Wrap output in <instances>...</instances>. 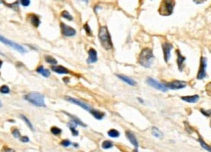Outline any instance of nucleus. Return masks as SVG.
<instances>
[{
	"label": "nucleus",
	"instance_id": "nucleus-44",
	"mask_svg": "<svg viewBox=\"0 0 211 152\" xmlns=\"http://www.w3.org/2000/svg\"><path fill=\"white\" fill-rule=\"evenodd\" d=\"M1 65H2V62H1V61H0V67H1Z\"/></svg>",
	"mask_w": 211,
	"mask_h": 152
},
{
	"label": "nucleus",
	"instance_id": "nucleus-26",
	"mask_svg": "<svg viewBox=\"0 0 211 152\" xmlns=\"http://www.w3.org/2000/svg\"><path fill=\"white\" fill-rule=\"evenodd\" d=\"M198 142L200 143V145H201L202 148H204L205 150H208V151H210V152H211V147H210V146H208L207 144H206V143L203 141V139H202L200 137H198Z\"/></svg>",
	"mask_w": 211,
	"mask_h": 152
},
{
	"label": "nucleus",
	"instance_id": "nucleus-24",
	"mask_svg": "<svg viewBox=\"0 0 211 152\" xmlns=\"http://www.w3.org/2000/svg\"><path fill=\"white\" fill-rule=\"evenodd\" d=\"M62 17H63L64 19H66V20H69V21H72L73 20V18H72V16L70 15L69 13V11H67V10H65V11H63L62 12Z\"/></svg>",
	"mask_w": 211,
	"mask_h": 152
},
{
	"label": "nucleus",
	"instance_id": "nucleus-14",
	"mask_svg": "<svg viewBox=\"0 0 211 152\" xmlns=\"http://www.w3.org/2000/svg\"><path fill=\"white\" fill-rule=\"evenodd\" d=\"M176 54H177V64H178V68H179V71H183L184 70V62L186 58L180 53L179 50H176Z\"/></svg>",
	"mask_w": 211,
	"mask_h": 152
},
{
	"label": "nucleus",
	"instance_id": "nucleus-34",
	"mask_svg": "<svg viewBox=\"0 0 211 152\" xmlns=\"http://www.w3.org/2000/svg\"><path fill=\"white\" fill-rule=\"evenodd\" d=\"M200 112L202 115H204L206 117L211 116V110H204V109H200Z\"/></svg>",
	"mask_w": 211,
	"mask_h": 152
},
{
	"label": "nucleus",
	"instance_id": "nucleus-35",
	"mask_svg": "<svg viewBox=\"0 0 211 152\" xmlns=\"http://www.w3.org/2000/svg\"><path fill=\"white\" fill-rule=\"evenodd\" d=\"M19 2H20V4H22L23 6L27 7L30 4V0H20Z\"/></svg>",
	"mask_w": 211,
	"mask_h": 152
},
{
	"label": "nucleus",
	"instance_id": "nucleus-43",
	"mask_svg": "<svg viewBox=\"0 0 211 152\" xmlns=\"http://www.w3.org/2000/svg\"><path fill=\"white\" fill-rule=\"evenodd\" d=\"M2 107V103H1V101H0V108Z\"/></svg>",
	"mask_w": 211,
	"mask_h": 152
},
{
	"label": "nucleus",
	"instance_id": "nucleus-11",
	"mask_svg": "<svg viewBox=\"0 0 211 152\" xmlns=\"http://www.w3.org/2000/svg\"><path fill=\"white\" fill-rule=\"evenodd\" d=\"M66 99H67L69 102H72V103H73V104L78 105V106H79V107L83 108L84 110H87V111H90V110H91V108H90V106H89V105H87V104L83 103V102H81V101H79V100L75 99V98H72V97H69V96H67V97H66Z\"/></svg>",
	"mask_w": 211,
	"mask_h": 152
},
{
	"label": "nucleus",
	"instance_id": "nucleus-2",
	"mask_svg": "<svg viewBox=\"0 0 211 152\" xmlns=\"http://www.w3.org/2000/svg\"><path fill=\"white\" fill-rule=\"evenodd\" d=\"M99 39H100L102 46L106 50H110L113 48V41H111L110 31L106 26H102L99 28Z\"/></svg>",
	"mask_w": 211,
	"mask_h": 152
},
{
	"label": "nucleus",
	"instance_id": "nucleus-4",
	"mask_svg": "<svg viewBox=\"0 0 211 152\" xmlns=\"http://www.w3.org/2000/svg\"><path fill=\"white\" fill-rule=\"evenodd\" d=\"M26 100L30 102L31 104H34L38 107H44L45 102H44V97L41 93L39 92H30L26 95Z\"/></svg>",
	"mask_w": 211,
	"mask_h": 152
},
{
	"label": "nucleus",
	"instance_id": "nucleus-41",
	"mask_svg": "<svg viewBox=\"0 0 211 152\" xmlns=\"http://www.w3.org/2000/svg\"><path fill=\"white\" fill-rule=\"evenodd\" d=\"M81 1H83V2H85V3H88V0H81Z\"/></svg>",
	"mask_w": 211,
	"mask_h": 152
},
{
	"label": "nucleus",
	"instance_id": "nucleus-38",
	"mask_svg": "<svg viewBox=\"0 0 211 152\" xmlns=\"http://www.w3.org/2000/svg\"><path fill=\"white\" fill-rule=\"evenodd\" d=\"M21 140H22L23 142H27L30 139H28L27 137H21Z\"/></svg>",
	"mask_w": 211,
	"mask_h": 152
},
{
	"label": "nucleus",
	"instance_id": "nucleus-31",
	"mask_svg": "<svg viewBox=\"0 0 211 152\" xmlns=\"http://www.w3.org/2000/svg\"><path fill=\"white\" fill-rule=\"evenodd\" d=\"M0 92L4 93V94L9 93L10 92V89H9V88L7 87V85H2V87L0 88Z\"/></svg>",
	"mask_w": 211,
	"mask_h": 152
},
{
	"label": "nucleus",
	"instance_id": "nucleus-17",
	"mask_svg": "<svg viewBox=\"0 0 211 152\" xmlns=\"http://www.w3.org/2000/svg\"><path fill=\"white\" fill-rule=\"evenodd\" d=\"M182 100H184L186 102H189V103H196V102L200 99V96L198 95H192V96H182Z\"/></svg>",
	"mask_w": 211,
	"mask_h": 152
},
{
	"label": "nucleus",
	"instance_id": "nucleus-12",
	"mask_svg": "<svg viewBox=\"0 0 211 152\" xmlns=\"http://www.w3.org/2000/svg\"><path fill=\"white\" fill-rule=\"evenodd\" d=\"M125 135H126V137L128 138V140L131 142V144H133V146H135V149L137 150L139 144H138V140H137V138H136L135 134L133 133H131L130 131H127L125 133Z\"/></svg>",
	"mask_w": 211,
	"mask_h": 152
},
{
	"label": "nucleus",
	"instance_id": "nucleus-7",
	"mask_svg": "<svg viewBox=\"0 0 211 152\" xmlns=\"http://www.w3.org/2000/svg\"><path fill=\"white\" fill-rule=\"evenodd\" d=\"M60 27H61L62 35H65V36H74L76 35V31L74 30L73 28L67 26V25L64 24V23H61Z\"/></svg>",
	"mask_w": 211,
	"mask_h": 152
},
{
	"label": "nucleus",
	"instance_id": "nucleus-29",
	"mask_svg": "<svg viewBox=\"0 0 211 152\" xmlns=\"http://www.w3.org/2000/svg\"><path fill=\"white\" fill-rule=\"evenodd\" d=\"M45 61H46L47 63L52 64V65L57 64V60L55 58H53V57H51V56H46V57H45Z\"/></svg>",
	"mask_w": 211,
	"mask_h": 152
},
{
	"label": "nucleus",
	"instance_id": "nucleus-1",
	"mask_svg": "<svg viewBox=\"0 0 211 152\" xmlns=\"http://www.w3.org/2000/svg\"><path fill=\"white\" fill-rule=\"evenodd\" d=\"M155 56L151 48H144L142 51H141L139 58H138V62L140 65H142L145 68H150L152 62H154Z\"/></svg>",
	"mask_w": 211,
	"mask_h": 152
},
{
	"label": "nucleus",
	"instance_id": "nucleus-15",
	"mask_svg": "<svg viewBox=\"0 0 211 152\" xmlns=\"http://www.w3.org/2000/svg\"><path fill=\"white\" fill-rule=\"evenodd\" d=\"M88 54H89V57L87 59V63L91 64V63H95L97 62V51L95 50L94 48H90L89 51H88Z\"/></svg>",
	"mask_w": 211,
	"mask_h": 152
},
{
	"label": "nucleus",
	"instance_id": "nucleus-13",
	"mask_svg": "<svg viewBox=\"0 0 211 152\" xmlns=\"http://www.w3.org/2000/svg\"><path fill=\"white\" fill-rule=\"evenodd\" d=\"M27 18H28V21L30 22V24L34 28H38L39 27L40 19H39V17L37 15H35V14H28L27 15Z\"/></svg>",
	"mask_w": 211,
	"mask_h": 152
},
{
	"label": "nucleus",
	"instance_id": "nucleus-5",
	"mask_svg": "<svg viewBox=\"0 0 211 152\" xmlns=\"http://www.w3.org/2000/svg\"><path fill=\"white\" fill-rule=\"evenodd\" d=\"M0 41L3 42L4 44L9 45L10 47L14 48L15 50H17V51H19V52H21V53H26V52H27V50L22 46V45H20V44L16 43V42H14V41H12V40L7 39V38H4V36H2V35H0Z\"/></svg>",
	"mask_w": 211,
	"mask_h": 152
},
{
	"label": "nucleus",
	"instance_id": "nucleus-39",
	"mask_svg": "<svg viewBox=\"0 0 211 152\" xmlns=\"http://www.w3.org/2000/svg\"><path fill=\"white\" fill-rule=\"evenodd\" d=\"M185 125H186V127H187V131H189V133H190V134L193 133V130H191V129H192L191 127H190V126L188 127V124H187V123H185Z\"/></svg>",
	"mask_w": 211,
	"mask_h": 152
},
{
	"label": "nucleus",
	"instance_id": "nucleus-18",
	"mask_svg": "<svg viewBox=\"0 0 211 152\" xmlns=\"http://www.w3.org/2000/svg\"><path fill=\"white\" fill-rule=\"evenodd\" d=\"M90 113L92 116H94L97 120H102L103 118L105 117V113L101 112V111H98V110H94V109H91L90 110Z\"/></svg>",
	"mask_w": 211,
	"mask_h": 152
},
{
	"label": "nucleus",
	"instance_id": "nucleus-25",
	"mask_svg": "<svg viewBox=\"0 0 211 152\" xmlns=\"http://www.w3.org/2000/svg\"><path fill=\"white\" fill-rule=\"evenodd\" d=\"M107 134H109V137H119V131H117V130H110L109 131H107Z\"/></svg>",
	"mask_w": 211,
	"mask_h": 152
},
{
	"label": "nucleus",
	"instance_id": "nucleus-33",
	"mask_svg": "<svg viewBox=\"0 0 211 152\" xmlns=\"http://www.w3.org/2000/svg\"><path fill=\"white\" fill-rule=\"evenodd\" d=\"M12 134H13L14 137H16V138H20V137H21L20 131L18 129H13V131H12Z\"/></svg>",
	"mask_w": 211,
	"mask_h": 152
},
{
	"label": "nucleus",
	"instance_id": "nucleus-42",
	"mask_svg": "<svg viewBox=\"0 0 211 152\" xmlns=\"http://www.w3.org/2000/svg\"><path fill=\"white\" fill-rule=\"evenodd\" d=\"M73 146H74V147H77V146H78L77 143H73Z\"/></svg>",
	"mask_w": 211,
	"mask_h": 152
},
{
	"label": "nucleus",
	"instance_id": "nucleus-19",
	"mask_svg": "<svg viewBox=\"0 0 211 152\" xmlns=\"http://www.w3.org/2000/svg\"><path fill=\"white\" fill-rule=\"evenodd\" d=\"M117 77L120 79L121 81H123L124 83H126L130 85H136V81L134 80H132L131 78H128L126 76H122V75H117Z\"/></svg>",
	"mask_w": 211,
	"mask_h": 152
},
{
	"label": "nucleus",
	"instance_id": "nucleus-8",
	"mask_svg": "<svg viewBox=\"0 0 211 152\" xmlns=\"http://www.w3.org/2000/svg\"><path fill=\"white\" fill-rule=\"evenodd\" d=\"M147 83H148V84H150L151 87L155 88L156 89H159V90H161V91H167L168 90V88H166V85H165L164 84H161V83H159V81L152 79V78H148Z\"/></svg>",
	"mask_w": 211,
	"mask_h": 152
},
{
	"label": "nucleus",
	"instance_id": "nucleus-16",
	"mask_svg": "<svg viewBox=\"0 0 211 152\" xmlns=\"http://www.w3.org/2000/svg\"><path fill=\"white\" fill-rule=\"evenodd\" d=\"M51 69H52L53 72L60 74V75H63V74H69V71L67 68H65L64 66H52Z\"/></svg>",
	"mask_w": 211,
	"mask_h": 152
},
{
	"label": "nucleus",
	"instance_id": "nucleus-40",
	"mask_svg": "<svg viewBox=\"0 0 211 152\" xmlns=\"http://www.w3.org/2000/svg\"><path fill=\"white\" fill-rule=\"evenodd\" d=\"M193 2L197 3V4H201V3L204 2V0H193Z\"/></svg>",
	"mask_w": 211,
	"mask_h": 152
},
{
	"label": "nucleus",
	"instance_id": "nucleus-21",
	"mask_svg": "<svg viewBox=\"0 0 211 152\" xmlns=\"http://www.w3.org/2000/svg\"><path fill=\"white\" fill-rule=\"evenodd\" d=\"M36 72L37 73H40L43 77H46V78H48L49 76H50V72H49V70L44 69L42 66H40L39 68H37L36 69Z\"/></svg>",
	"mask_w": 211,
	"mask_h": 152
},
{
	"label": "nucleus",
	"instance_id": "nucleus-30",
	"mask_svg": "<svg viewBox=\"0 0 211 152\" xmlns=\"http://www.w3.org/2000/svg\"><path fill=\"white\" fill-rule=\"evenodd\" d=\"M51 133L53 134H55V135H59V134H62V130L58 128V127H52V128H51Z\"/></svg>",
	"mask_w": 211,
	"mask_h": 152
},
{
	"label": "nucleus",
	"instance_id": "nucleus-10",
	"mask_svg": "<svg viewBox=\"0 0 211 152\" xmlns=\"http://www.w3.org/2000/svg\"><path fill=\"white\" fill-rule=\"evenodd\" d=\"M173 49V45L168 43V42H164L162 44V50H163V56H164V61L165 62H168L169 58H170V54H171V50Z\"/></svg>",
	"mask_w": 211,
	"mask_h": 152
},
{
	"label": "nucleus",
	"instance_id": "nucleus-45",
	"mask_svg": "<svg viewBox=\"0 0 211 152\" xmlns=\"http://www.w3.org/2000/svg\"><path fill=\"white\" fill-rule=\"evenodd\" d=\"M0 54H2V53H1V52H0Z\"/></svg>",
	"mask_w": 211,
	"mask_h": 152
},
{
	"label": "nucleus",
	"instance_id": "nucleus-37",
	"mask_svg": "<svg viewBox=\"0 0 211 152\" xmlns=\"http://www.w3.org/2000/svg\"><path fill=\"white\" fill-rule=\"evenodd\" d=\"M206 92H207L208 95H211V83L206 85Z\"/></svg>",
	"mask_w": 211,
	"mask_h": 152
},
{
	"label": "nucleus",
	"instance_id": "nucleus-32",
	"mask_svg": "<svg viewBox=\"0 0 211 152\" xmlns=\"http://www.w3.org/2000/svg\"><path fill=\"white\" fill-rule=\"evenodd\" d=\"M83 28H84V30H85V31L87 32V35H92V31H91V28H90V27H89V25L86 23L84 26H83Z\"/></svg>",
	"mask_w": 211,
	"mask_h": 152
},
{
	"label": "nucleus",
	"instance_id": "nucleus-28",
	"mask_svg": "<svg viewBox=\"0 0 211 152\" xmlns=\"http://www.w3.org/2000/svg\"><path fill=\"white\" fill-rule=\"evenodd\" d=\"M152 133L155 137H162V133H161V131L158 128H155V127L152 129Z\"/></svg>",
	"mask_w": 211,
	"mask_h": 152
},
{
	"label": "nucleus",
	"instance_id": "nucleus-6",
	"mask_svg": "<svg viewBox=\"0 0 211 152\" xmlns=\"http://www.w3.org/2000/svg\"><path fill=\"white\" fill-rule=\"evenodd\" d=\"M206 66H207V60H206L205 57H201L200 70H198V73L197 76V80H202L206 77Z\"/></svg>",
	"mask_w": 211,
	"mask_h": 152
},
{
	"label": "nucleus",
	"instance_id": "nucleus-20",
	"mask_svg": "<svg viewBox=\"0 0 211 152\" xmlns=\"http://www.w3.org/2000/svg\"><path fill=\"white\" fill-rule=\"evenodd\" d=\"M66 115H68V116L72 119V122H73V123H75L76 125H79V126H81V127H86V125L84 124V123H82L79 119L78 118H76L75 116H72V115H70V114H69V113H67V112H64Z\"/></svg>",
	"mask_w": 211,
	"mask_h": 152
},
{
	"label": "nucleus",
	"instance_id": "nucleus-9",
	"mask_svg": "<svg viewBox=\"0 0 211 152\" xmlns=\"http://www.w3.org/2000/svg\"><path fill=\"white\" fill-rule=\"evenodd\" d=\"M166 85V88L168 89H181V88H184L186 87V83L185 81H173L171 83H167V84H164Z\"/></svg>",
	"mask_w": 211,
	"mask_h": 152
},
{
	"label": "nucleus",
	"instance_id": "nucleus-23",
	"mask_svg": "<svg viewBox=\"0 0 211 152\" xmlns=\"http://www.w3.org/2000/svg\"><path fill=\"white\" fill-rule=\"evenodd\" d=\"M21 118H22V120H24V122L26 123V124L27 125V127H28V128H30V129L32 131H34V126H32V124L30 123V121L28 120V119H27L26 116H24V115H21Z\"/></svg>",
	"mask_w": 211,
	"mask_h": 152
},
{
	"label": "nucleus",
	"instance_id": "nucleus-3",
	"mask_svg": "<svg viewBox=\"0 0 211 152\" xmlns=\"http://www.w3.org/2000/svg\"><path fill=\"white\" fill-rule=\"evenodd\" d=\"M175 7V0H161L158 13L162 16H170Z\"/></svg>",
	"mask_w": 211,
	"mask_h": 152
},
{
	"label": "nucleus",
	"instance_id": "nucleus-36",
	"mask_svg": "<svg viewBox=\"0 0 211 152\" xmlns=\"http://www.w3.org/2000/svg\"><path fill=\"white\" fill-rule=\"evenodd\" d=\"M72 143H70V141L69 140V139H65V140H63L61 142V145L62 146H65V147H67V146H69Z\"/></svg>",
	"mask_w": 211,
	"mask_h": 152
},
{
	"label": "nucleus",
	"instance_id": "nucleus-22",
	"mask_svg": "<svg viewBox=\"0 0 211 152\" xmlns=\"http://www.w3.org/2000/svg\"><path fill=\"white\" fill-rule=\"evenodd\" d=\"M68 126H69V130L72 131V133L73 135H77V134H78V131H77L76 129H75V126H76L75 123H73V122L70 121V122L69 123V124H68Z\"/></svg>",
	"mask_w": 211,
	"mask_h": 152
},
{
	"label": "nucleus",
	"instance_id": "nucleus-27",
	"mask_svg": "<svg viewBox=\"0 0 211 152\" xmlns=\"http://www.w3.org/2000/svg\"><path fill=\"white\" fill-rule=\"evenodd\" d=\"M113 146V143L110 141V140H105L104 142L102 143V147L104 149H109V148H111V147Z\"/></svg>",
	"mask_w": 211,
	"mask_h": 152
}]
</instances>
